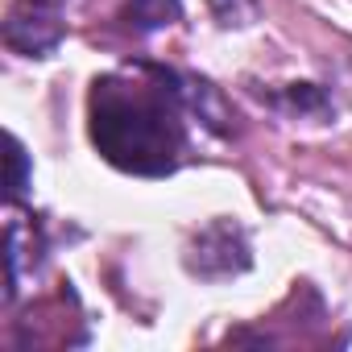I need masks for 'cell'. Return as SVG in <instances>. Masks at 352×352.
<instances>
[{
    "instance_id": "cell-2",
    "label": "cell",
    "mask_w": 352,
    "mask_h": 352,
    "mask_svg": "<svg viewBox=\"0 0 352 352\" xmlns=\"http://www.w3.org/2000/svg\"><path fill=\"white\" fill-rule=\"evenodd\" d=\"M253 265L249 253V236L236 220H212L195 232V241L187 245V270L204 282H224L236 278Z\"/></svg>"
},
{
    "instance_id": "cell-1",
    "label": "cell",
    "mask_w": 352,
    "mask_h": 352,
    "mask_svg": "<svg viewBox=\"0 0 352 352\" xmlns=\"http://www.w3.org/2000/svg\"><path fill=\"white\" fill-rule=\"evenodd\" d=\"M187 79L153 63H129L96 75L87 96L91 145L124 174L162 179L187 153Z\"/></svg>"
},
{
    "instance_id": "cell-6",
    "label": "cell",
    "mask_w": 352,
    "mask_h": 352,
    "mask_svg": "<svg viewBox=\"0 0 352 352\" xmlns=\"http://www.w3.org/2000/svg\"><path fill=\"white\" fill-rule=\"evenodd\" d=\"M212 17L224 25V30H249L257 17H261V5L257 0H208Z\"/></svg>"
},
{
    "instance_id": "cell-7",
    "label": "cell",
    "mask_w": 352,
    "mask_h": 352,
    "mask_svg": "<svg viewBox=\"0 0 352 352\" xmlns=\"http://www.w3.org/2000/svg\"><path fill=\"white\" fill-rule=\"evenodd\" d=\"M25 187H30V157H25L21 141L9 137V199L17 204L25 195Z\"/></svg>"
},
{
    "instance_id": "cell-3",
    "label": "cell",
    "mask_w": 352,
    "mask_h": 352,
    "mask_svg": "<svg viewBox=\"0 0 352 352\" xmlns=\"http://www.w3.org/2000/svg\"><path fill=\"white\" fill-rule=\"evenodd\" d=\"M63 42V17L54 0H17L5 17V46L25 58H46Z\"/></svg>"
},
{
    "instance_id": "cell-8",
    "label": "cell",
    "mask_w": 352,
    "mask_h": 352,
    "mask_svg": "<svg viewBox=\"0 0 352 352\" xmlns=\"http://www.w3.org/2000/svg\"><path fill=\"white\" fill-rule=\"evenodd\" d=\"M54 5H63V0H54Z\"/></svg>"
},
{
    "instance_id": "cell-5",
    "label": "cell",
    "mask_w": 352,
    "mask_h": 352,
    "mask_svg": "<svg viewBox=\"0 0 352 352\" xmlns=\"http://www.w3.org/2000/svg\"><path fill=\"white\" fill-rule=\"evenodd\" d=\"M282 108H286L290 116H311V120H323V116L331 112L327 96H323L319 87H311V83H290V87L282 91Z\"/></svg>"
},
{
    "instance_id": "cell-4",
    "label": "cell",
    "mask_w": 352,
    "mask_h": 352,
    "mask_svg": "<svg viewBox=\"0 0 352 352\" xmlns=\"http://www.w3.org/2000/svg\"><path fill=\"white\" fill-rule=\"evenodd\" d=\"M129 30L133 34H153V30H166L183 17V5L179 0H129Z\"/></svg>"
}]
</instances>
